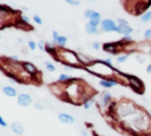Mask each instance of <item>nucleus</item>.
<instances>
[{
	"label": "nucleus",
	"instance_id": "20e7f679",
	"mask_svg": "<svg viewBox=\"0 0 151 136\" xmlns=\"http://www.w3.org/2000/svg\"><path fill=\"white\" fill-rule=\"evenodd\" d=\"M100 27L104 32H113V31H117L118 25H116V22L112 19H104L100 22Z\"/></svg>",
	"mask_w": 151,
	"mask_h": 136
},
{
	"label": "nucleus",
	"instance_id": "393cba45",
	"mask_svg": "<svg viewBox=\"0 0 151 136\" xmlns=\"http://www.w3.org/2000/svg\"><path fill=\"white\" fill-rule=\"evenodd\" d=\"M64 1H66L67 4H70V5H73V6L80 5V1H79V0H64Z\"/></svg>",
	"mask_w": 151,
	"mask_h": 136
},
{
	"label": "nucleus",
	"instance_id": "bb28decb",
	"mask_svg": "<svg viewBox=\"0 0 151 136\" xmlns=\"http://www.w3.org/2000/svg\"><path fill=\"white\" fill-rule=\"evenodd\" d=\"M0 127H2V128H6L7 127V122L4 119L2 116H0Z\"/></svg>",
	"mask_w": 151,
	"mask_h": 136
},
{
	"label": "nucleus",
	"instance_id": "ddd939ff",
	"mask_svg": "<svg viewBox=\"0 0 151 136\" xmlns=\"http://www.w3.org/2000/svg\"><path fill=\"white\" fill-rule=\"evenodd\" d=\"M45 51H47V53H50L51 56L53 57H57L58 56V48L57 46L53 44V43H46V48Z\"/></svg>",
	"mask_w": 151,
	"mask_h": 136
},
{
	"label": "nucleus",
	"instance_id": "7ed1b4c3",
	"mask_svg": "<svg viewBox=\"0 0 151 136\" xmlns=\"http://www.w3.org/2000/svg\"><path fill=\"white\" fill-rule=\"evenodd\" d=\"M131 122H132L134 129H138V130H144V129L147 127V118H145V117L142 116V115L134 117Z\"/></svg>",
	"mask_w": 151,
	"mask_h": 136
},
{
	"label": "nucleus",
	"instance_id": "a211bd4d",
	"mask_svg": "<svg viewBox=\"0 0 151 136\" xmlns=\"http://www.w3.org/2000/svg\"><path fill=\"white\" fill-rule=\"evenodd\" d=\"M45 66H46L47 71H50V72H54V71H55V66H54L52 63H50V61H46V63H45Z\"/></svg>",
	"mask_w": 151,
	"mask_h": 136
},
{
	"label": "nucleus",
	"instance_id": "39448f33",
	"mask_svg": "<svg viewBox=\"0 0 151 136\" xmlns=\"http://www.w3.org/2000/svg\"><path fill=\"white\" fill-rule=\"evenodd\" d=\"M22 69H24V71L29 76V77H35L37 75H38V69H37V66L33 64V63H29V61H24L22 64Z\"/></svg>",
	"mask_w": 151,
	"mask_h": 136
},
{
	"label": "nucleus",
	"instance_id": "c85d7f7f",
	"mask_svg": "<svg viewBox=\"0 0 151 136\" xmlns=\"http://www.w3.org/2000/svg\"><path fill=\"white\" fill-rule=\"evenodd\" d=\"M34 108H35L37 110H42V105H41L40 103H34Z\"/></svg>",
	"mask_w": 151,
	"mask_h": 136
},
{
	"label": "nucleus",
	"instance_id": "72a5a7b5",
	"mask_svg": "<svg viewBox=\"0 0 151 136\" xmlns=\"http://www.w3.org/2000/svg\"><path fill=\"white\" fill-rule=\"evenodd\" d=\"M80 134H81L83 136H87V132H86L85 130H80Z\"/></svg>",
	"mask_w": 151,
	"mask_h": 136
},
{
	"label": "nucleus",
	"instance_id": "c9c22d12",
	"mask_svg": "<svg viewBox=\"0 0 151 136\" xmlns=\"http://www.w3.org/2000/svg\"><path fill=\"white\" fill-rule=\"evenodd\" d=\"M150 118H151V114H150Z\"/></svg>",
	"mask_w": 151,
	"mask_h": 136
},
{
	"label": "nucleus",
	"instance_id": "f257e3e1",
	"mask_svg": "<svg viewBox=\"0 0 151 136\" xmlns=\"http://www.w3.org/2000/svg\"><path fill=\"white\" fill-rule=\"evenodd\" d=\"M117 114L120 116V117H126V116H130L132 114H134L137 110L134 108V105L132 103H122L117 106Z\"/></svg>",
	"mask_w": 151,
	"mask_h": 136
},
{
	"label": "nucleus",
	"instance_id": "9d476101",
	"mask_svg": "<svg viewBox=\"0 0 151 136\" xmlns=\"http://www.w3.org/2000/svg\"><path fill=\"white\" fill-rule=\"evenodd\" d=\"M58 119H59L61 123H64V124H72V123H74V117H73L72 115L65 114V112L59 114V115H58Z\"/></svg>",
	"mask_w": 151,
	"mask_h": 136
},
{
	"label": "nucleus",
	"instance_id": "6ab92c4d",
	"mask_svg": "<svg viewBox=\"0 0 151 136\" xmlns=\"http://www.w3.org/2000/svg\"><path fill=\"white\" fill-rule=\"evenodd\" d=\"M150 20H151V12H146V13H144V15H142V21L147 22Z\"/></svg>",
	"mask_w": 151,
	"mask_h": 136
},
{
	"label": "nucleus",
	"instance_id": "412c9836",
	"mask_svg": "<svg viewBox=\"0 0 151 136\" xmlns=\"http://www.w3.org/2000/svg\"><path fill=\"white\" fill-rule=\"evenodd\" d=\"M28 47H29L32 51H34V50L37 48V43L33 41V40H28Z\"/></svg>",
	"mask_w": 151,
	"mask_h": 136
},
{
	"label": "nucleus",
	"instance_id": "1a4fd4ad",
	"mask_svg": "<svg viewBox=\"0 0 151 136\" xmlns=\"http://www.w3.org/2000/svg\"><path fill=\"white\" fill-rule=\"evenodd\" d=\"M84 17L92 21H100V14L93 9H86L84 13Z\"/></svg>",
	"mask_w": 151,
	"mask_h": 136
},
{
	"label": "nucleus",
	"instance_id": "f03ea898",
	"mask_svg": "<svg viewBox=\"0 0 151 136\" xmlns=\"http://www.w3.org/2000/svg\"><path fill=\"white\" fill-rule=\"evenodd\" d=\"M118 27H117V31L116 32H118V33H120V34H124V35H127V34H130L131 32H132V28L130 27V25H129V22L126 21V20H124V19H118Z\"/></svg>",
	"mask_w": 151,
	"mask_h": 136
},
{
	"label": "nucleus",
	"instance_id": "cd10ccee",
	"mask_svg": "<svg viewBox=\"0 0 151 136\" xmlns=\"http://www.w3.org/2000/svg\"><path fill=\"white\" fill-rule=\"evenodd\" d=\"M144 37H145L146 39H151V28L145 31V34H144Z\"/></svg>",
	"mask_w": 151,
	"mask_h": 136
},
{
	"label": "nucleus",
	"instance_id": "473e14b6",
	"mask_svg": "<svg viewBox=\"0 0 151 136\" xmlns=\"http://www.w3.org/2000/svg\"><path fill=\"white\" fill-rule=\"evenodd\" d=\"M146 72L151 73V64H150V65H147V67H146Z\"/></svg>",
	"mask_w": 151,
	"mask_h": 136
},
{
	"label": "nucleus",
	"instance_id": "0eeeda50",
	"mask_svg": "<svg viewBox=\"0 0 151 136\" xmlns=\"http://www.w3.org/2000/svg\"><path fill=\"white\" fill-rule=\"evenodd\" d=\"M110 104H111V93L110 92H103L100 98H99V106L106 108Z\"/></svg>",
	"mask_w": 151,
	"mask_h": 136
},
{
	"label": "nucleus",
	"instance_id": "4468645a",
	"mask_svg": "<svg viewBox=\"0 0 151 136\" xmlns=\"http://www.w3.org/2000/svg\"><path fill=\"white\" fill-rule=\"evenodd\" d=\"M85 31H86V33H88V34H94V33H98V32H99L98 26L93 25V24L90 22V21L85 25Z\"/></svg>",
	"mask_w": 151,
	"mask_h": 136
},
{
	"label": "nucleus",
	"instance_id": "b1692460",
	"mask_svg": "<svg viewBox=\"0 0 151 136\" xmlns=\"http://www.w3.org/2000/svg\"><path fill=\"white\" fill-rule=\"evenodd\" d=\"M127 57H129V54H124V56H119V57L117 58V61H118V63H123V61H125V60L127 59Z\"/></svg>",
	"mask_w": 151,
	"mask_h": 136
},
{
	"label": "nucleus",
	"instance_id": "2eb2a0df",
	"mask_svg": "<svg viewBox=\"0 0 151 136\" xmlns=\"http://www.w3.org/2000/svg\"><path fill=\"white\" fill-rule=\"evenodd\" d=\"M117 44L118 43H107L103 46V48L110 53H116V47H117Z\"/></svg>",
	"mask_w": 151,
	"mask_h": 136
},
{
	"label": "nucleus",
	"instance_id": "f8f14e48",
	"mask_svg": "<svg viewBox=\"0 0 151 136\" xmlns=\"http://www.w3.org/2000/svg\"><path fill=\"white\" fill-rule=\"evenodd\" d=\"M2 92H4V95H6V96H8V97H15V96L18 95L17 89L13 88V86H11V85L4 86V88H2Z\"/></svg>",
	"mask_w": 151,
	"mask_h": 136
},
{
	"label": "nucleus",
	"instance_id": "2f4dec72",
	"mask_svg": "<svg viewBox=\"0 0 151 136\" xmlns=\"http://www.w3.org/2000/svg\"><path fill=\"white\" fill-rule=\"evenodd\" d=\"M9 58H11L12 60H18V59H19V57H18V56H12V57H9Z\"/></svg>",
	"mask_w": 151,
	"mask_h": 136
},
{
	"label": "nucleus",
	"instance_id": "4be33fe9",
	"mask_svg": "<svg viewBox=\"0 0 151 136\" xmlns=\"http://www.w3.org/2000/svg\"><path fill=\"white\" fill-rule=\"evenodd\" d=\"M37 46H38L40 50L45 51V48H46V43H44L42 40H40V41H38V43H37Z\"/></svg>",
	"mask_w": 151,
	"mask_h": 136
},
{
	"label": "nucleus",
	"instance_id": "423d86ee",
	"mask_svg": "<svg viewBox=\"0 0 151 136\" xmlns=\"http://www.w3.org/2000/svg\"><path fill=\"white\" fill-rule=\"evenodd\" d=\"M17 102H18V104H19L20 106H28V105H31V104L33 103L32 97H31L29 95H27V93H20V95L18 96Z\"/></svg>",
	"mask_w": 151,
	"mask_h": 136
},
{
	"label": "nucleus",
	"instance_id": "5701e85b",
	"mask_svg": "<svg viewBox=\"0 0 151 136\" xmlns=\"http://www.w3.org/2000/svg\"><path fill=\"white\" fill-rule=\"evenodd\" d=\"M33 21L35 24H38V25H41L42 24V20H41V18L39 15H33Z\"/></svg>",
	"mask_w": 151,
	"mask_h": 136
},
{
	"label": "nucleus",
	"instance_id": "a878e982",
	"mask_svg": "<svg viewBox=\"0 0 151 136\" xmlns=\"http://www.w3.org/2000/svg\"><path fill=\"white\" fill-rule=\"evenodd\" d=\"M63 67H64V70H65L66 72H70L72 69H74V66H72V65H68V64H63Z\"/></svg>",
	"mask_w": 151,
	"mask_h": 136
},
{
	"label": "nucleus",
	"instance_id": "dca6fc26",
	"mask_svg": "<svg viewBox=\"0 0 151 136\" xmlns=\"http://www.w3.org/2000/svg\"><path fill=\"white\" fill-rule=\"evenodd\" d=\"M81 103H83V106H84L85 109H90V108L92 106V104L94 103V99H93L92 97H85Z\"/></svg>",
	"mask_w": 151,
	"mask_h": 136
},
{
	"label": "nucleus",
	"instance_id": "f704fd0d",
	"mask_svg": "<svg viewBox=\"0 0 151 136\" xmlns=\"http://www.w3.org/2000/svg\"><path fill=\"white\" fill-rule=\"evenodd\" d=\"M87 1H96V0H87Z\"/></svg>",
	"mask_w": 151,
	"mask_h": 136
},
{
	"label": "nucleus",
	"instance_id": "aec40b11",
	"mask_svg": "<svg viewBox=\"0 0 151 136\" xmlns=\"http://www.w3.org/2000/svg\"><path fill=\"white\" fill-rule=\"evenodd\" d=\"M52 37H53V44H57V40H58V38L60 37L59 33H58L57 31H52Z\"/></svg>",
	"mask_w": 151,
	"mask_h": 136
},
{
	"label": "nucleus",
	"instance_id": "6e6552de",
	"mask_svg": "<svg viewBox=\"0 0 151 136\" xmlns=\"http://www.w3.org/2000/svg\"><path fill=\"white\" fill-rule=\"evenodd\" d=\"M11 129H12V131H13L15 135H19V136H21V135L24 134V131H25V128H24L22 123L19 122V121H14V122L11 124Z\"/></svg>",
	"mask_w": 151,
	"mask_h": 136
},
{
	"label": "nucleus",
	"instance_id": "f3484780",
	"mask_svg": "<svg viewBox=\"0 0 151 136\" xmlns=\"http://www.w3.org/2000/svg\"><path fill=\"white\" fill-rule=\"evenodd\" d=\"M66 43H67V38L64 37V35H60V37L58 38V40H57V45L60 46V47H64V46L66 45Z\"/></svg>",
	"mask_w": 151,
	"mask_h": 136
},
{
	"label": "nucleus",
	"instance_id": "9b49d317",
	"mask_svg": "<svg viewBox=\"0 0 151 136\" xmlns=\"http://www.w3.org/2000/svg\"><path fill=\"white\" fill-rule=\"evenodd\" d=\"M117 84H118V82L116 79H112V78H103L99 82V85L105 88V89H110L112 86H116Z\"/></svg>",
	"mask_w": 151,
	"mask_h": 136
},
{
	"label": "nucleus",
	"instance_id": "e433bc0d",
	"mask_svg": "<svg viewBox=\"0 0 151 136\" xmlns=\"http://www.w3.org/2000/svg\"><path fill=\"white\" fill-rule=\"evenodd\" d=\"M0 39H1V35H0Z\"/></svg>",
	"mask_w": 151,
	"mask_h": 136
},
{
	"label": "nucleus",
	"instance_id": "c756f323",
	"mask_svg": "<svg viewBox=\"0 0 151 136\" xmlns=\"http://www.w3.org/2000/svg\"><path fill=\"white\" fill-rule=\"evenodd\" d=\"M20 18H21L26 24H28V25H29V18H27V17H25V15H21Z\"/></svg>",
	"mask_w": 151,
	"mask_h": 136
},
{
	"label": "nucleus",
	"instance_id": "7c9ffc66",
	"mask_svg": "<svg viewBox=\"0 0 151 136\" xmlns=\"http://www.w3.org/2000/svg\"><path fill=\"white\" fill-rule=\"evenodd\" d=\"M92 46H93V48L98 50V48H99V43H98V41H94V43L92 44Z\"/></svg>",
	"mask_w": 151,
	"mask_h": 136
}]
</instances>
